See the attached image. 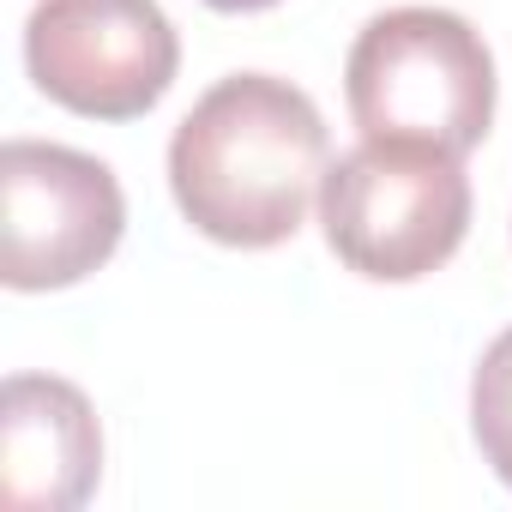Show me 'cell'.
I'll use <instances>...</instances> for the list:
<instances>
[{
  "label": "cell",
  "instance_id": "obj_1",
  "mask_svg": "<svg viewBox=\"0 0 512 512\" xmlns=\"http://www.w3.org/2000/svg\"><path fill=\"white\" fill-rule=\"evenodd\" d=\"M332 163L314 97L278 73L217 79L169 139V193L181 217L223 247H278L320 205Z\"/></svg>",
  "mask_w": 512,
  "mask_h": 512
},
{
  "label": "cell",
  "instance_id": "obj_2",
  "mask_svg": "<svg viewBox=\"0 0 512 512\" xmlns=\"http://www.w3.org/2000/svg\"><path fill=\"white\" fill-rule=\"evenodd\" d=\"M344 97L362 139L464 157L494 127V55L482 31L446 7H392L356 31Z\"/></svg>",
  "mask_w": 512,
  "mask_h": 512
},
{
  "label": "cell",
  "instance_id": "obj_3",
  "mask_svg": "<svg viewBox=\"0 0 512 512\" xmlns=\"http://www.w3.org/2000/svg\"><path fill=\"white\" fill-rule=\"evenodd\" d=\"M320 229L368 284H416L440 272L470 235L464 157L404 139H362L320 181Z\"/></svg>",
  "mask_w": 512,
  "mask_h": 512
},
{
  "label": "cell",
  "instance_id": "obj_4",
  "mask_svg": "<svg viewBox=\"0 0 512 512\" xmlns=\"http://www.w3.org/2000/svg\"><path fill=\"white\" fill-rule=\"evenodd\" d=\"M127 229V193L91 151L49 139H7L0 151V278L7 290H73Z\"/></svg>",
  "mask_w": 512,
  "mask_h": 512
},
{
  "label": "cell",
  "instance_id": "obj_5",
  "mask_svg": "<svg viewBox=\"0 0 512 512\" xmlns=\"http://www.w3.org/2000/svg\"><path fill=\"white\" fill-rule=\"evenodd\" d=\"M25 67L49 103L85 121H133L175 85L181 37L157 0H37Z\"/></svg>",
  "mask_w": 512,
  "mask_h": 512
},
{
  "label": "cell",
  "instance_id": "obj_6",
  "mask_svg": "<svg viewBox=\"0 0 512 512\" xmlns=\"http://www.w3.org/2000/svg\"><path fill=\"white\" fill-rule=\"evenodd\" d=\"M103 428L91 398L61 374L0 386V500L13 512H73L97 494Z\"/></svg>",
  "mask_w": 512,
  "mask_h": 512
},
{
  "label": "cell",
  "instance_id": "obj_7",
  "mask_svg": "<svg viewBox=\"0 0 512 512\" xmlns=\"http://www.w3.org/2000/svg\"><path fill=\"white\" fill-rule=\"evenodd\" d=\"M470 434L482 446V464L512 488V326L482 350L470 374Z\"/></svg>",
  "mask_w": 512,
  "mask_h": 512
},
{
  "label": "cell",
  "instance_id": "obj_8",
  "mask_svg": "<svg viewBox=\"0 0 512 512\" xmlns=\"http://www.w3.org/2000/svg\"><path fill=\"white\" fill-rule=\"evenodd\" d=\"M205 7H217V13H266L278 0H205Z\"/></svg>",
  "mask_w": 512,
  "mask_h": 512
}]
</instances>
